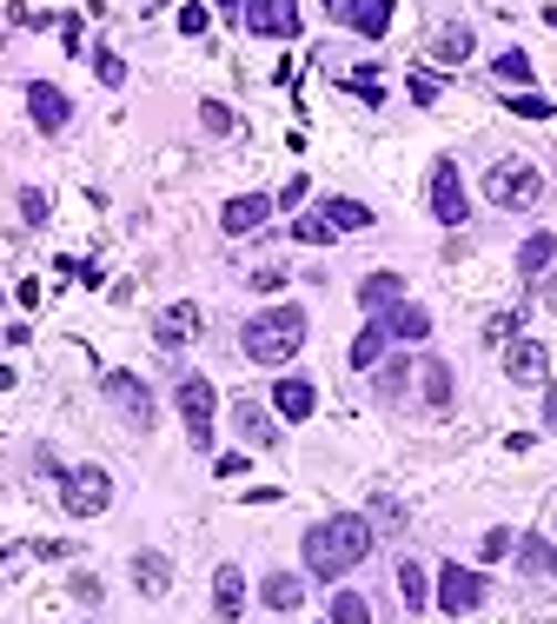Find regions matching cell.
<instances>
[{
  "mask_svg": "<svg viewBox=\"0 0 557 624\" xmlns=\"http://www.w3.org/2000/svg\"><path fill=\"white\" fill-rule=\"evenodd\" d=\"M372 525L359 519V512H339V519H319L312 532H306V545H299V559H306V572L312 579H326V585H339L345 572H359L365 565V552H372Z\"/></svg>",
  "mask_w": 557,
  "mask_h": 624,
  "instance_id": "6da1fadb",
  "label": "cell"
},
{
  "mask_svg": "<svg viewBox=\"0 0 557 624\" xmlns=\"http://www.w3.org/2000/svg\"><path fill=\"white\" fill-rule=\"evenodd\" d=\"M239 346H246L252 366H286V359H299V346H306V306H259V313L246 319Z\"/></svg>",
  "mask_w": 557,
  "mask_h": 624,
  "instance_id": "7a4b0ae2",
  "label": "cell"
},
{
  "mask_svg": "<svg viewBox=\"0 0 557 624\" xmlns=\"http://www.w3.org/2000/svg\"><path fill=\"white\" fill-rule=\"evenodd\" d=\"M485 200L505 206V213H525V206L545 200V173H538L532 160H498V166L485 173Z\"/></svg>",
  "mask_w": 557,
  "mask_h": 624,
  "instance_id": "3957f363",
  "label": "cell"
},
{
  "mask_svg": "<svg viewBox=\"0 0 557 624\" xmlns=\"http://www.w3.org/2000/svg\"><path fill=\"white\" fill-rule=\"evenodd\" d=\"M60 505H66V519H100L113 505L106 466H60Z\"/></svg>",
  "mask_w": 557,
  "mask_h": 624,
  "instance_id": "277c9868",
  "label": "cell"
},
{
  "mask_svg": "<svg viewBox=\"0 0 557 624\" xmlns=\"http://www.w3.org/2000/svg\"><path fill=\"white\" fill-rule=\"evenodd\" d=\"M179 419H186L193 452H206V446H213V419H219V392H213V379H199V372L179 379Z\"/></svg>",
  "mask_w": 557,
  "mask_h": 624,
  "instance_id": "5b68a950",
  "label": "cell"
},
{
  "mask_svg": "<svg viewBox=\"0 0 557 624\" xmlns=\"http://www.w3.org/2000/svg\"><path fill=\"white\" fill-rule=\"evenodd\" d=\"M432 219H439V226H452V233L472 219V193H465L458 160H432Z\"/></svg>",
  "mask_w": 557,
  "mask_h": 624,
  "instance_id": "8992f818",
  "label": "cell"
},
{
  "mask_svg": "<svg viewBox=\"0 0 557 624\" xmlns=\"http://www.w3.org/2000/svg\"><path fill=\"white\" fill-rule=\"evenodd\" d=\"M100 392H106V406H120V419H126V426H140V432L159 419V412H153V386H146V379H133V372H106V379H100Z\"/></svg>",
  "mask_w": 557,
  "mask_h": 624,
  "instance_id": "52a82bcc",
  "label": "cell"
},
{
  "mask_svg": "<svg viewBox=\"0 0 557 624\" xmlns=\"http://www.w3.org/2000/svg\"><path fill=\"white\" fill-rule=\"evenodd\" d=\"M485 605V572H472V565H439V612L445 618H465V612H478Z\"/></svg>",
  "mask_w": 557,
  "mask_h": 624,
  "instance_id": "ba28073f",
  "label": "cell"
},
{
  "mask_svg": "<svg viewBox=\"0 0 557 624\" xmlns=\"http://www.w3.org/2000/svg\"><path fill=\"white\" fill-rule=\"evenodd\" d=\"M239 20L252 40H299V0H246Z\"/></svg>",
  "mask_w": 557,
  "mask_h": 624,
  "instance_id": "9c48e42d",
  "label": "cell"
},
{
  "mask_svg": "<svg viewBox=\"0 0 557 624\" xmlns=\"http://www.w3.org/2000/svg\"><path fill=\"white\" fill-rule=\"evenodd\" d=\"M206 333V313L193 306V299H173V306H159V319H153V339L166 346V352H179V346H193Z\"/></svg>",
  "mask_w": 557,
  "mask_h": 624,
  "instance_id": "30bf717a",
  "label": "cell"
},
{
  "mask_svg": "<svg viewBox=\"0 0 557 624\" xmlns=\"http://www.w3.org/2000/svg\"><path fill=\"white\" fill-rule=\"evenodd\" d=\"M272 412H279L286 426H306V419L319 412V386H312L306 372H286V379L272 386Z\"/></svg>",
  "mask_w": 557,
  "mask_h": 624,
  "instance_id": "8fae6325",
  "label": "cell"
},
{
  "mask_svg": "<svg viewBox=\"0 0 557 624\" xmlns=\"http://www.w3.org/2000/svg\"><path fill=\"white\" fill-rule=\"evenodd\" d=\"M27 113H33L40 133H60V126L73 120V100H66L53 80H33V86H27Z\"/></svg>",
  "mask_w": 557,
  "mask_h": 624,
  "instance_id": "7c38bea8",
  "label": "cell"
},
{
  "mask_svg": "<svg viewBox=\"0 0 557 624\" xmlns=\"http://www.w3.org/2000/svg\"><path fill=\"white\" fill-rule=\"evenodd\" d=\"M372 319L385 326V339H405V346H425V339H432V313L412 306V299H399V306H385V313H372Z\"/></svg>",
  "mask_w": 557,
  "mask_h": 624,
  "instance_id": "4fadbf2b",
  "label": "cell"
},
{
  "mask_svg": "<svg viewBox=\"0 0 557 624\" xmlns=\"http://www.w3.org/2000/svg\"><path fill=\"white\" fill-rule=\"evenodd\" d=\"M505 379H512V386H551V352H545L538 339H518V346L505 352Z\"/></svg>",
  "mask_w": 557,
  "mask_h": 624,
  "instance_id": "5bb4252c",
  "label": "cell"
},
{
  "mask_svg": "<svg viewBox=\"0 0 557 624\" xmlns=\"http://www.w3.org/2000/svg\"><path fill=\"white\" fill-rule=\"evenodd\" d=\"M359 40H385V27H392V0H339L332 7Z\"/></svg>",
  "mask_w": 557,
  "mask_h": 624,
  "instance_id": "9a60e30c",
  "label": "cell"
},
{
  "mask_svg": "<svg viewBox=\"0 0 557 624\" xmlns=\"http://www.w3.org/2000/svg\"><path fill=\"white\" fill-rule=\"evenodd\" d=\"M266 219H272V200H266V193H239V200L219 206V226H226V233H259Z\"/></svg>",
  "mask_w": 557,
  "mask_h": 624,
  "instance_id": "2e32d148",
  "label": "cell"
},
{
  "mask_svg": "<svg viewBox=\"0 0 557 624\" xmlns=\"http://www.w3.org/2000/svg\"><path fill=\"white\" fill-rule=\"evenodd\" d=\"M233 426H239V439H246V446H259V452H266V446H279V426H272V419H266V406H259V399H246V392L233 399Z\"/></svg>",
  "mask_w": 557,
  "mask_h": 624,
  "instance_id": "e0dca14e",
  "label": "cell"
},
{
  "mask_svg": "<svg viewBox=\"0 0 557 624\" xmlns=\"http://www.w3.org/2000/svg\"><path fill=\"white\" fill-rule=\"evenodd\" d=\"M213 612H219V624H239V612H246V572L239 565L213 572Z\"/></svg>",
  "mask_w": 557,
  "mask_h": 624,
  "instance_id": "ac0fdd59",
  "label": "cell"
},
{
  "mask_svg": "<svg viewBox=\"0 0 557 624\" xmlns=\"http://www.w3.org/2000/svg\"><path fill=\"white\" fill-rule=\"evenodd\" d=\"M319 219H326L332 233H365V226H372V206H365V200H345V193H326V200H319Z\"/></svg>",
  "mask_w": 557,
  "mask_h": 624,
  "instance_id": "d6986e66",
  "label": "cell"
},
{
  "mask_svg": "<svg viewBox=\"0 0 557 624\" xmlns=\"http://www.w3.org/2000/svg\"><path fill=\"white\" fill-rule=\"evenodd\" d=\"M399 299H405V279H399V273H365V279H359V306H365V313H385V306H399Z\"/></svg>",
  "mask_w": 557,
  "mask_h": 624,
  "instance_id": "ffe728a7",
  "label": "cell"
},
{
  "mask_svg": "<svg viewBox=\"0 0 557 624\" xmlns=\"http://www.w3.org/2000/svg\"><path fill=\"white\" fill-rule=\"evenodd\" d=\"M419 379H425V406H432V412H452V366L425 352V359H419Z\"/></svg>",
  "mask_w": 557,
  "mask_h": 624,
  "instance_id": "44dd1931",
  "label": "cell"
},
{
  "mask_svg": "<svg viewBox=\"0 0 557 624\" xmlns=\"http://www.w3.org/2000/svg\"><path fill=\"white\" fill-rule=\"evenodd\" d=\"M133 585H140L146 599H166V585H173V565H166L159 552H133Z\"/></svg>",
  "mask_w": 557,
  "mask_h": 624,
  "instance_id": "7402d4cb",
  "label": "cell"
},
{
  "mask_svg": "<svg viewBox=\"0 0 557 624\" xmlns=\"http://www.w3.org/2000/svg\"><path fill=\"white\" fill-rule=\"evenodd\" d=\"M259 599H266L272 612H299V599H306V579H292V572H266Z\"/></svg>",
  "mask_w": 557,
  "mask_h": 624,
  "instance_id": "603a6c76",
  "label": "cell"
},
{
  "mask_svg": "<svg viewBox=\"0 0 557 624\" xmlns=\"http://www.w3.org/2000/svg\"><path fill=\"white\" fill-rule=\"evenodd\" d=\"M432 60H445V67H458V60H472V27H465V20H452V27H439V40H432Z\"/></svg>",
  "mask_w": 557,
  "mask_h": 624,
  "instance_id": "cb8c5ba5",
  "label": "cell"
},
{
  "mask_svg": "<svg viewBox=\"0 0 557 624\" xmlns=\"http://www.w3.org/2000/svg\"><path fill=\"white\" fill-rule=\"evenodd\" d=\"M385 346H392V339H385V326H379V319H365V333L352 339V372H372V366L385 359Z\"/></svg>",
  "mask_w": 557,
  "mask_h": 624,
  "instance_id": "d4e9b609",
  "label": "cell"
},
{
  "mask_svg": "<svg viewBox=\"0 0 557 624\" xmlns=\"http://www.w3.org/2000/svg\"><path fill=\"white\" fill-rule=\"evenodd\" d=\"M399 599H405V612H425V605H432V585H425V565H419V559L399 565Z\"/></svg>",
  "mask_w": 557,
  "mask_h": 624,
  "instance_id": "484cf974",
  "label": "cell"
},
{
  "mask_svg": "<svg viewBox=\"0 0 557 624\" xmlns=\"http://www.w3.org/2000/svg\"><path fill=\"white\" fill-rule=\"evenodd\" d=\"M551 259H557V239H551V233H532V239L518 246V273H525V279H538Z\"/></svg>",
  "mask_w": 557,
  "mask_h": 624,
  "instance_id": "4316f807",
  "label": "cell"
},
{
  "mask_svg": "<svg viewBox=\"0 0 557 624\" xmlns=\"http://www.w3.org/2000/svg\"><path fill=\"white\" fill-rule=\"evenodd\" d=\"M518 565H525V572H545V579L557 585V552L545 545V539H518Z\"/></svg>",
  "mask_w": 557,
  "mask_h": 624,
  "instance_id": "83f0119b",
  "label": "cell"
},
{
  "mask_svg": "<svg viewBox=\"0 0 557 624\" xmlns=\"http://www.w3.org/2000/svg\"><path fill=\"white\" fill-rule=\"evenodd\" d=\"M492 73H498V80H518V86H532V53H525V47H505V53L492 60Z\"/></svg>",
  "mask_w": 557,
  "mask_h": 624,
  "instance_id": "f1b7e54d",
  "label": "cell"
},
{
  "mask_svg": "<svg viewBox=\"0 0 557 624\" xmlns=\"http://www.w3.org/2000/svg\"><path fill=\"white\" fill-rule=\"evenodd\" d=\"M292 239H306V246H332L339 233H332V226H326L319 213H299V219H292Z\"/></svg>",
  "mask_w": 557,
  "mask_h": 624,
  "instance_id": "f546056e",
  "label": "cell"
},
{
  "mask_svg": "<svg viewBox=\"0 0 557 624\" xmlns=\"http://www.w3.org/2000/svg\"><path fill=\"white\" fill-rule=\"evenodd\" d=\"M332 624H372V605H365L359 592H339V599H332Z\"/></svg>",
  "mask_w": 557,
  "mask_h": 624,
  "instance_id": "4dcf8cb0",
  "label": "cell"
},
{
  "mask_svg": "<svg viewBox=\"0 0 557 624\" xmlns=\"http://www.w3.org/2000/svg\"><path fill=\"white\" fill-rule=\"evenodd\" d=\"M93 73H100V86H126V60H120L113 47H100V53H93Z\"/></svg>",
  "mask_w": 557,
  "mask_h": 624,
  "instance_id": "1f68e13d",
  "label": "cell"
},
{
  "mask_svg": "<svg viewBox=\"0 0 557 624\" xmlns=\"http://www.w3.org/2000/svg\"><path fill=\"white\" fill-rule=\"evenodd\" d=\"M345 93H359L365 106H379V100H385V86H379V73H372V67H359V73H345Z\"/></svg>",
  "mask_w": 557,
  "mask_h": 624,
  "instance_id": "d6a6232c",
  "label": "cell"
},
{
  "mask_svg": "<svg viewBox=\"0 0 557 624\" xmlns=\"http://www.w3.org/2000/svg\"><path fill=\"white\" fill-rule=\"evenodd\" d=\"M47 213H53V200H47L40 186H20V219H27V226H47Z\"/></svg>",
  "mask_w": 557,
  "mask_h": 624,
  "instance_id": "836d02e7",
  "label": "cell"
},
{
  "mask_svg": "<svg viewBox=\"0 0 557 624\" xmlns=\"http://www.w3.org/2000/svg\"><path fill=\"white\" fill-rule=\"evenodd\" d=\"M505 106H512V113H525V120H551V113H557L545 93H505Z\"/></svg>",
  "mask_w": 557,
  "mask_h": 624,
  "instance_id": "e575fe53",
  "label": "cell"
},
{
  "mask_svg": "<svg viewBox=\"0 0 557 624\" xmlns=\"http://www.w3.org/2000/svg\"><path fill=\"white\" fill-rule=\"evenodd\" d=\"M199 126L206 133H233V106L226 100H199Z\"/></svg>",
  "mask_w": 557,
  "mask_h": 624,
  "instance_id": "d590c367",
  "label": "cell"
},
{
  "mask_svg": "<svg viewBox=\"0 0 557 624\" xmlns=\"http://www.w3.org/2000/svg\"><path fill=\"white\" fill-rule=\"evenodd\" d=\"M206 20H213V13H206L199 0H186V7H179V33H186V40H199V33H206Z\"/></svg>",
  "mask_w": 557,
  "mask_h": 624,
  "instance_id": "8d00e7d4",
  "label": "cell"
},
{
  "mask_svg": "<svg viewBox=\"0 0 557 624\" xmlns=\"http://www.w3.org/2000/svg\"><path fill=\"white\" fill-rule=\"evenodd\" d=\"M405 93H412L419 106H439V80H432V73H419V67H412V80H405Z\"/></svg>",
  "mask_w": 557,
  "mask_h": 624,
  "instance_id": "74e56055",
  "label": "cell"
},
{
  "mask_svg": "<svg viewBox=\"0 0 557 624\" xmlns=\"http://www.w3.org/2000/svg\"><path fill=\"white\" fill-rule=\"evenodd\" d=\"M512 545H518V539H512L505 525H492V532H485V545H478V559H505Z\"/></svg>",
  "mask_w": 557,
  "mask_h": 624,
  "instance_id": "f35d334b",
  "label": "cell"
},
{
  "mask_svg": "<svg viewBox=\"0 0 557 624\" xmlns=\"http://www.w3.org/2000/svg\"><path fill=\"white\" fill-rule=\"evenodd\" d=\"M306 200H312V180H306V173H299V180H292V186H286V193H279V200H272V206H292V213H299V206H306Z\"/></svg>",
  "mask_w": 557,
  "mask_h": 624,
  "instance_id": "ab89813d",
  "label": "cell"
},
{
  "mask_svg": "<svg viewBox=\"0 0 557 624\" xmlns=\"http://www.w3.org/2000/svg\"><path fill=\"white\" fill-rule=\"evenodd\" d=\"M518 326H525V313H518V306H512V313H498V319H492V326H485V339H512V333H518Z\"/></svg>",
  "mask_w": 557,
  "mask_h": 624,
  "instance_id": "60d3db41",
  "label": "cell"
},
{
  "mask_svg": "<svg viewBox=\"0 0 557 624\" xmlns=\"http://www.w3.org/2000/svg\"><path fill=\"white\" fill-rule=\"evenodd\" d=\"M246 472V452H226V459H213V479H239Z\"/></svg>",
  "mask_w": 557,
  "mask_h": 624,
  "instance_id": "b9f144b4",
  "label": "cell"
},
{
  "mask_svg": "<svg viewBox=\"0 0 557 624\" xmlns=\"http://www.w3.org/2000/svg\"><path fill=\"white\" fill-rule=\"evenodd\" d=\"M60 47H66V53H80V47H86V40H80V20H73V13L60 20Z\"/></svg>",
  "mask_w": 557,
  "mask_h": 624,
  "instance_id": "7bdbcfd3",
  "label": "cell"
},
{
  "mask_svg": "<svg viewBox=\"0 0 557 624\" xmlns=\"http://www.w3.org/2000/svg\"><path fill=\"white\" fill-rule=\"evenodd\" d=\"M545 432H557V379L545 386Z\"/></svg>",
  "mask_w": 557,
  "mask_h": 624,
  "instance_id": "ee69618b",
  "label": "cell"
},
{
  "mask_svg": "<svg viewBox=\"0 0 557 624\" xmlns=\"http://www.w3.org/2000/svg\"><path fill=\"white\" fill-rule=\"evenodd\" d=\"M213 7H219V13H246V0H213Z\"/></svg>",
  "mask_w": 557,
  "mask_h": 624,
  "instance_id": "f6af8a7d",
  "label": "cell"
},
{
  "mask_svg": "<svg viewBox=\"0 0 557 624\" xmlns=\"http://www.w3.org/2000/svg\"><path fill=\"white\" fill-rule=\"evenodd\" d=\"M7 386H13V372H7V366H0V392H7Z\"/></svg>",
  "mask_w": 557,
  "mask_h": 624,
  "instance_id": "bcb514c9",
  "label": "cell"
},
{
  "mask_svg": "<svg viewBox=\"0 0 557 624\" xmlns=\"http://www.w3.org/2000/svg\"><path fill=\"white\" fill-rule=\"evenodd\" d=\"M551 532H557V525H551Z\"/></svg>",
  "mask_w": 557,
  "mask_h": 624,
  "instance_id": "7dc6e473",
  "label": "cell"
}]
</instances>
